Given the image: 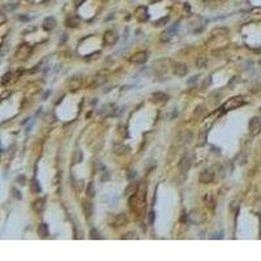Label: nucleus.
<instances>
[{
  "mask_svg": "<svg viewBox=\"0 0 261 261\" xmlns=\"http://www.w3.org/2000/svg\"><path fill=\"white\" fill-rule=\"evenodd\" d=\"M12 192H13V196H14L16 198H19V200H21V198H22V195H21V193H20L16 188H12Z\"/></svg>",
  "mask_w": 261,
  "mask_h": 261,
  "instance_id": "obj_36",
  "label": "nucleus"
},
{
  "mask_svg": "<svg viewBox=\"0 0 261 261\" xmlns=\"http://www.w3.org/2000/svg\"><path fill=\"white\" fill-rule=\"evenodd\" d=\"M147 59H149V52L140 51V52H136L135 55H132L130 62L135 63V64H144V63L147 62Z\"/></svg>",
  "mask_w": 261,
  "mask_h": 261,
  "instance_id": "obj_10",
  "label": "nucleus"
},
{
  "mask_svg": "<svg viewBox=\"0 0 261 261\" xmlns=\"http://www.w3.org/2000/svg\"><path fill=\"white\" fill-rule=\"evenodd\" d=\"M205 141H206V132L201 133V137H200V142H198V146H203V145H205Z\"/></svg>",
  "mask_w": 261,
  "mask_h": 261,
  "instance_id": "obj_34",
  "label": "nucleus"
},
{
  "mask_svg": "<svg viewBox=\"0 0 261 261\" xmlns=\"http://www.w3.org/2000/svg\"><path fill=\"white\" fill-rule=\"evenodd\" d=\"M196 65H197L198 68H205V65H206V58H205V56H200V58L196 60Z\"/></svg>",
  "mask_w": 261,
  "mask_h": 261,
  "instance_id": "obj_28",
  "label": "nucleus"
},
{
  "mask_svg": "<svg viewBox=\"0 0 261 261\" xmlns=\"http://www.w3.org/2000/svg\"><path fill=\"white\" fill-rule=\"evenodd\" d=\"M205 114V106L204 104H198V106H196V108L193 110V115L192 118L193 119H201Z\"/></svg>",
  "mask_w": 261,
  "mask_h": 261,
  "instance_id": "obj_21",
  "label": "nucleus"
},
{
  "mask_svg": "<svg viewBox=\"0 0 261 261\" xmlns=\"http://www.w3.org/2000/svg\"><path fill=\"white\" fill-rule=\"evenodd\" d=\"M78 24H80V20H78V17H76V16L68 17L67 21H65V25L68 26V28H77Z\"/></svg>",
  "mask_w": 261,
  "mask_h": 261,
  "instance_id": "obj_24",
  "label": "nucleus"
},
{
  "mask_svg": "<svg viewBox=\"0 0 261 261\" xmlns=\"http://www.w3.org/2000/svg\"><path fill=\"white\" fill-rule=\"evenodd\" d=\"M248 128H249V133L252 136H257L258 133H261V118L260 116L252 118L248 124Z\"/></svg>",
  "mask_w": 261,
  "mask_h": 261,
  "instance_id": "obj_4",
  "label": "nucleus"
},
{
  "mask_svg": "<svg viewBox=\"0 0 261 261\" xmlns=\"http://www.w3.org/2000/svg\"><path fill=\"white\" fill-rule=\"evenodd\" d=\"M260 217H261V212H260Z\"/></svg>",
  "mask_w": 261,
  "mask_h": 261,
  "instance_id": "obj_43",
  "label": "nucleus"
},
{
  "mask_svg": "<svg viewBox=\"0 0 261 261\" xmlns=\"http://www.w3.org/2000/svg\"><path fill=\"white\" fill-rule=\"evenodd\" d=\"M128 222V218L124 213H119L116 215H114L112 218L110 219V226L114 229H118V227H121V226H124L125 223Z\"/></svg>",
  "mask_w": 261,
  "mask_h": 261,
  "instance_id": "obj_3",
  "label": "nucleus"
},
{
  "mask_svg": "<svg viewBox=\"0 0 261 261\" xmlns=\"http://www.w3.org/2000/svg\"><path fill=\"white\" fill-rule=\"evenodd\" d=\"M55 26H56V20L54 19V17H46L45 20H43V24H42V28L45 29L46 31H51L52 29H55Z\"/></svg>",
  "mask_w": 261,
  "mask_h": 261,
  "instance_id": "obj_17",
  "label": "nucleus"
},
{
  "mask_svg": "<svg viewBox=\"0 0 261 261\" xmlns=\"http://www.w3.org/2000/svg\"><path fill=\"white\" fill-rule=\"evenodd\" d=\"M192 162H193V154L192 153L186 154L180 159V162H179V169H180V171L181 172H187L191 169V166H192Z\"/></svg>",
  "mask_w": 261,
  "mask_h": 261,
  "instance_id": "obj_5",
  "label": "nucleus"
},
{
  "mask_svg": "<svg viewBox=\"0 0 261 261\" xmlns=\"http://www.w3.org/2000/svg\"><path fill=\"white\" fill-rule=\"evenodd\" d=\"M154 217H155L154 212H150V213H149V223H150V225L154 223Z\"/></svg>",
  "mask_w": 261,
  "mask_h": 261,
  "instance_id": "obj_38",
  "label": "nucleus"
},
{
  "mask_svg": "<svg viewBox=\"0 0 261 261\" xmlns=\"http://www.w3.org/2000/svg\"><path fill=\"white\" fill-rule=\"evenodd\" d=\"M133 238H135V234L133 232H127L121 239H133Z\"/></svg>",
  "mask_w": 261,
  "mask_h": 261,
  "instance_id": "obj_37",
  "label": "nucleus"
},
{
  "mask_svg": "<svg viewBox=\"0 0 261 261\" xmlns=\"http://www.w3.org/2000/svg\"><path fill=\"white\" fill-rule=\"evenodd\" d=\"M152 3H155V2H161V0H150Z\"/></svg>",
  "mask_w": 261,
  "mask_h": 261,
  "instance_id": "obj_42",
  "label": "nucleus"
},
{
  "mask_svg": "<svg viewBox=\"0 0 261 261\" xmlns=\"http://www.w3.org/2000/svg\"><path fill=\"white\" fill-rule=\"evenodd\" d=\"M205 204H206V206L210 205L212 209L215 206V205H214V200H213V196H212V195H206V196H205Z\"/></svg>",
  "mask_w": 261,
  "mask_h": 261,
  "instance_id": "obj_29",
  "label": "nucleus"
},
{
  "mask_svg": "<svg viewBox=\"0 0 261 261\" xmlns=\"http://www.w3.org/2000/svg\"><path fill=\"white\" fill-rule=\"evenodd\" d=\"M137 189H138V186L136 184V183H130V184L125 188L124 191V196L127 197H130V196H133L136 192H137Z\"/></svg>",
  "mask_w": 261,
  "mask_h": 261,
  "instance_id": "obj_22",
  "label": "nucleus"
},
{
  "mask_svg": "<svg viewBox=\"0 0 261 261\" xmlns=\"http://www.w3.org/2000/svg\"><path fill=\"white\" fill-rule=\"evenodd\" d=\"M85 2H86V0H75V5H76V7H80V5H81L82 3H85Z\"/></svg>",
  "mask_w": 261,
  "mask_h": 261,
  "instance_id": "obj_39",
  "label": "nucleus"
},
{
  "mask_svg": "<svg viewBox=\"0 0 261 261\" xmlns=\"http://www.w3.org/2000/svg\"><path fill=\"white\" fill-rule=\"evenodd\" d=\"M45 208H46V200L45 198H38L33 203V210L37 214H42L43 210H45Z\"/></svg>",
  "mask_w": 261,
  "mask_h": 261,
  "instance_id": "obj_16",
  "label": "nucleus"
},
{
  "mask_svg": "<svg viewBox=\"0 0 261 261\" xmlns=\"http://www.w3.org/2000/svg\"><path fill=\"white\" fill-rule=\"evenodd\" d=\"M135 14H136V19L138 20V21H146L147 19H149V14H147V11H146V7H144V5H140L136 9V12H135Z\"/></svg>",
  "mask_w": 261,
  "mask_h": 261,
  "instance_id": "obj_15",
  "label": "nucleus"
},
{
  "mask_svg": "<svg viewBox=\"0 0 261 261\" xmlns=\"http://www.w3.org/2000/svg\"><path fill=\"white\" fill-rule=\"evenodd\" d=\"M169 16H166V17H163V19H161V20H158V21H155L154 22V26H164L167 22H169Z\"/></svg>",
  "mask_w": 261,
  "mask_h": 261,
  "instance_id": "obj_30",
  "label": "nucleus"
},
{
  "mask_svg": "<svg viewBox=\"0 0 261 261\" xmlns=\"http://www.w3.org/2000/svg\"><path fill=\"white\" fill-rule=\"evenodd\" d=\"M31 52H33V48H31L29 45H21L19 48L16 50L14 56H16L17 59L24 60V59H28V58L30 56Z\"/></svg>",
  "mask_w": 261,
  "mask_h": 261,
  "instance_id": "obj_9",
  "label": "nucleus"
},
{
  "mask_svg": "<svg viewBox=\"0 0 261 261\" xmlns=\"http://www.w3.org/2000/svg\"><path fill=\"white\" fill-rule=\"evenodd\" d=\"M172 69H174V75H176L179 77H184L188 73V71H189L188 65L186 63H181V62H178V63L174 64Z\"/></svg>",
  "mask_w": 261,
  "mask_h": 261,
  "instance_id": "obj_12",
  "label": "nucleus"
},
{
  "mask_svg": "<svg viewBox=\"0 0 261 261\" xmlns=\"http://www.w3.org/2000/svg\"><path fill=\"white\" fill-rule=\"evenodd\" d=\"M214 171L212 169H205L200 172V176H198V180L200 183H203V184H209V183H212L214 180Z\"/></svg>",
  "mask_w": 261,
  "mask_h": 261,
  "instance_id": "obj_8",
  "label": "nucleus"
},
{
  "mask_svg": "<svg viewBox=\"0 0 261 261\" xmlns=\"http://www.w3.org/2000/svg\"><path fill=\"white\" fill-rule=\"evenodd\" d=\"M75 154H76V155L73 157V163H80V162H81V159H82V155H81V152H78V150H77V152H76Z\"/></svg>",
  "mask_w": 261,
  "mask_h": 261,
  "instance_id": "obj_31",
  "label": "nucleus"
},
{
  "mask_svg": "<svg viewBox=\"0 0 261 261\" xmlns=\"http://www.w3.org/2000/svg\"><path fill=\"white\" fill-rule=\"evenodd\" d=\"M246 103H247V102H246V99H244V97H243V95H236V97H232V98H230L229 101H226V102L223 103L222 108H223L225 111H230V110L238 108V107H240V106H244Z\"/></svg>",
  "mask_w": 261,
  "mask_h": 261,
  "instance_id": "obj_1",
  "label": "nucleus"
},
{
  "mask_svg": "<svg viewBox=\"0 0 261 261\" xmlns=\"http://www.w3.org/2000/svg\"><path fill=\"white\" fill-rule=\"evenodd\" d=\"M119 41V36L118 33L114 30H107L103 36V45L106 46H114L115 43Z\"/></svg>",
  "mask_w": 261,
  "mask_h": 261,
  "instance_id": "obj_7",
  "label": "nucleus"
},
{
  "mask_svg": "<svg viewBox=\"0 0 261 261\" xmlns=\"http://www.w3.org/2000/svg\"><path fill=\"white\" fill-rule=\"evenodd\" d=\"M178 26H179V22H175L172 25V28L166 30V31H163L161 34V37H159V41L163 42V43H166V42H170L172 39V36H174V31H175L178 29Z\"/></svg>",
  "mask_w": 261,
  "mask_h": 261,
  "instance_id": "obj_14",
  "label": "nucleus"
},
{
  "mask_svg": "<svg viewBox=\"0 0 261 261\" xmlns=\"http://www.w3.org/2000/svg\"><path fill=\"white\" fill-rule=\"evenodd\" d=\"M30 191H31L33 193H39L41 192V186H39L38 180H31V183H30Z\"/></svg>",
  "mask_w": 261,
  "mask_h": 261,
  "instance_id": "obj_26",
  "label": "nucleus"
},
{
  "mask_svg": "<svg viewBox=\"0 0 261 261\" xmlns=\"http://www.w3.org/2000/svg\"><path fill=\"white\" fill-rule=\"evenodd\" d=\"M90 234H92V236H90L92 239H101V238H102L101 235H99V232H98L97 230H95V229H94V230H92V232H90Z\"/></svg>",
  "mask_w": 261,
  "mask_h": 261,
  "instance_id": "obj_33",
  "label": "nucleus"
},
{
  "mask_svg": "<svg viewBox=\"0 0 261 261\" xmlns=\"http://www.w3.org/2000/svg\"><path fill=\"white\" fill-rule=\"evenodd\" d=\"M124 150H129V147H128V146H120L119 149L115 150V153H116V154H123Z\"/></svg>",
  "mask_w": 261,
  "mask_h": 261,
  "instance_id": "obj_35",
  "label": "nucleus"
},
{
  "mask_svg": "<svg viewBox=\"0 0 261 261\" xmlns=\"http://www.w3.org/2000/svg\"><path fill=\"white\" fill-rule=\"evenodd\" d=\"M171 67V60L167 59V58H163V59H159V60H157V62H154L153 64V68H154V72L155 73H166L169 71V68Z\"/></svg>",
  "mask_w": 261,
  "mask_h": 261,
  "instance_id": "obj_2",
  "label": "nucleus"
},
{
  "mask_svg": "<svg viewBox=\"0 0 261 261\" xmlns=\"http://www.w3.org/2000/svg\"><path fill=\"white\" fill-rule=\"evenodd\" d=\"M253 13H261V8H255V9H252Z\"/></svg>",
  "mask_w": 261,
  "mask_h": 261,
  "instance_id": "obj_41",
  "label": "nucleus"
},
{
  "mask_svg": "<svg viewBox=\"0 0 261 261\" xmlns=\"http://www.w3.org/2000/svg\"><path fill=\"white\" fill-rule=\"evenodd\" d=\"M16 181L19 183V184H21V186H25L26 184V178L24 175H19V176H17V179H16Z\"/></svg>",
  "mask_w": 261,
  "mask_h": 261,
  "instance_id": "obj_32",
  "label": "nucleus"
},
{
  "mask_svg": "<svg viewBox=\"0 0 261 261\" xmlns=\"http://www.w3.org/2000/svg\"><path fill=\"white\" fill-rule=\"evenodd\" d=\"M188 218L192 223L200 225V223H203L205 221V214L201 210H198V209H193V210H191L188 213Z\"/></svg>",
  "mask_w": 261,
  "mask_h": 261,
  "instance_id": "obj_6",
  "label": "nucleus"
},
{
  "mask_svg": "<svg viewBox=\"0 0 261 261\" xmlns=\"http://www.w3.org/2000/svg\"><path fill=\"white\" fill-rule=\"evenodd\" d=\"M82 212L85 214L86 218H90V217L93 215V212H94V208H93V204L89 203V201H84L82 203Z\"/></svg>",
  "mask_w": 261,
  "mask_h": 261,
  "instance_id": "obj_18",
  "label": "nucleus"
},
{
  "mask_svg": "<svg viewBox=\"0 0 261 261\" xmlns=\"http://www.w3.org/2000/svg\"><path fill=\"white\" fill-rule=\"evenodd\" d=\"M229 34V29L223 28V26H218L212 30V37H226Z\"/></svg>",
  "mask_w": 261,
  "mask_h": 261,
  "instance_id": "obj_19",
  "label": "nucleus"
},
{
  "mask_svg": "<svg viewBox=\"0 0 261 261\" xmlns=\"http://www.w3.org/2000/svg\"><path fill=\"white\" fill-rule=\"evenodd\" d=\"M86 195L89 197H94L95 196V187H94V183L90 181L88 184V188H86Z\"/></svg>",
  "mask_w": 261,
  "mask_h": 261,
  "instance_id": "obj_27",
  "label": "nucleus"
},
{
  "mask_svg": "<svg viewBox=\"0 0 261 261\" xmlns=\"http://www.w3.org/2000/svg\"><path fill=\"white\" fill-rule=\"evenodd\" d=\"M20 73H22V71H21V72L19 71L17 73H14V72H7V73L2 77V85H3V86H7V85L13 84L14 81H17V78H19Z\"/></svg>",
  "mask_w": 261,
  "mask_h": 261,
  "instance_id": "obj_11",
  "label": "nucleus"
},
{
  "mask_svg": "<svg viewBox=\"0 0 261 261\" xmlns=\"http://www.w3.org/2000/svg\"><path fill=\"white\" fill-rule=\"evenodd\" d=\"M169 99V95L164 94V93H161V92H157L153 94V101L154 102H159V103H163Z\"/></svg>",
  "mask_w": 261,
  "mask_h": 261,
  "instance_id": "obj_23",
  "label": "nucleus"
},
{
  "mask_svg": "<svg viewBox=\"0 0 261 261\" xmlns=\"http://www.w3.org/2000/svg\"><path fill=\"white\" fill-rule=\"evenodd\" d=\"M0 16H2V21H0V24H2V25H3V24L5 22V14H4L3 12H2V14H0Z\"/></svg>",
  "mask_w": 261,
  "mask_h": 261,
  "instance_id": "obj_40",
  "label": "nucleus"
},
{
  "mask_svg": "<svg viewBox=\"0 0 261 261\" xmlns=\"http://www.w3.org/2000/svg\"><path fill=\"white\" fill-rule=\"evenodd\" d=\"M191 140H192V132L187 130V132H184L183 135H180L179 140H178V145H184V144L189 142Z\"/></svg>",
  "mask_w": 261,
  "mask_h": 261,
  "instance_id": "obj_20",
  "label": "nucleus"
},
{
  "mask_svg": "<svg viewBox=\"0 0 261 261\" xmlns=\"http://www.w3.org/2000/svg\"><path fill=\"white\" fill-rule=\"evenodd\" d=\"M115 112H116V106L114 103H106L104 106H102L101 111H99V114L104 118H108V116H112V115H115Z\"/></svg>",
  "mask_w": 261,
  "mask_h": 261,
  "instance_id": "obj_13",
  "label": "nucleus"
},
{
  "mask_svg": "<svg viewBox=\"0 0 261 261\" xmlns=\"http://www.w3.org/2000/svg\"><path fill=\"white\" fill-rule=\"evenodd\" d=\"M38 235L41 238H47L48 236V227L46 223H41L38 227Z\"/></svg>",
  "mask_w": 261,
  "mask_h": 261,
  "instance_id": "obj_25",
  "label": "nucleus"
}]
</instances>
